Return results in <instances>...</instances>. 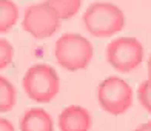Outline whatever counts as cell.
Listing matches in <instances>:
<instances>
[{"label":"cell","instance_id":"6da1fadb","mask_svg":"<svg viewBox=\"0 0 151 131\" xmlns=\"http://www.w3.org/2000/svg\"><path fill=\"white\" fill-rule=\"evenodd\" d=\"M83 25L91 36L97 39L113 37L125 26V14L117 5L109 2H96L83 12Z\"/></svg>","mask_w":151,"mask_h":131},{"label":"cell","instance_id":"7a4b0ae2","mask_svg":"<svg viewBox=\"0 0 151 131\" xmlns=\"http://www.w3.org/2000/svg\"><path fill=\"white\" fill-rule=\"evenodd\" d=\"M54 57L66 71H82L91 63L94 57V48L86 37L74 32H66L60 36L54 45Z\"/></svg>","mask_w":151,"mask_h":131},{"label":"cell","instance_id":"3957f363","mask_svg":"<svg viewBox=\"0 0 151 131\" xmlns=\"http://www.w3.org/2000/svg\"><path fill=\"white\" fill-rule=\"evenodd\" d=\"M23 91L37 103H48L57 97L60 91V77L48 63H36L26 70L22 79Z\"/></svg>","mask_w":151,"mask_h":131},{"label":"cell","instance_id":"277c9868","mask_svg":"<svg viewBox=\"0 0 151 131\" xmlns=\"http://www.w3.org/2000/svg\"><path fill=\"white\" fill-rule=\"evenodd\" d=\"M133 88L120 77L109 76L97 86V100L100 108L108 114L120 116L133 107Z\"/></svg>","mask_w":151,"mask_h":131},{"label":"cell","instance_id":"5b68a950","mask_svg":"<svg viewBox=\"0 0 151 131\" xmlns=\"http://www.w3.org/2000/svg\"><path fill=\"white\" fill-rule=\"evenodd\" d=\"M143 45L136 37H117L106 45V62L119 73H131L143 60Z\"/></svg>","mask_w":151,"mask_h":131},{"label":"cell","instance_id":"8992f818","mask_svg":"<svg viewBox=\"0 0 151 131\" xmlns=\"http://www.w3.org/2000/svg\"><path fill=\"white\" fill-rule=\"evenodd\" d=\"M62 19L48 2L29 5L23 12L22 26L34 39H48L60 28Z\"/></svg>","mask_w":151,"mask_h":131},{"label":"cell","instance_id":"52a82bcc","mask_svg":"<svg viewBox=\"0 0 151 131\" xmlns=\"http://www.w3.org/2000/svg\"><path fill=\"white\" fill-rule=\"evenodd\" d=\"M57 125L60 131H90L93 117L85 107L70 105L60 111Z\"/></svg>","mask_w":151,"mask_h":131},{"label":"cell","instance_id":"ba28073f","mask_svg":"<svg viewBox=\"0 0 151 131\" xmlns=\"http://www.w3.org/2000/svg\"><path fill=\"white\" fill-rule=\"evenodd\" d=\"M19 128L20 131H54V122L43 108H29L20 117Z\"/></svg>","mask_w":151,"mask_h":131},{"label":"cell","instance_id":"9c48e42d","mask_svg":"<svg viewBox=\"0 0 151 131\" xmlns=\"http://www.w3.org/2000/svg\"><path fill=\"white\" fill-rule=\"evenodd\" d=\"M19 20V6L12 0H0V34L9 32Z\"/></svg>","mask_w":151,"mask_h":131},{"label":"cell","instance_id":"30bf717a","mask_svg":"<svg viewBox=\"0 0 151 131\" xmlns=\"http://www.w3.org/2000/svg\"><path fill=\"white\" fill-rule=\"evenodd\" d=\"M17 103V91L9 79L0 76V113H8Z\"/></svg>","mask_w":151,"mask_h":131},{"label":"cell","instance_id":"8fae6325","mask_svg":"<svg viewBox=\"0 0 151 131\" xmlns=\"http://www.w3.org/2000/svg\"><path fill=\"white\" fill-rule=\"evenodd\" d=\"M54 9L59 12L62 20H70L77 14L82 0H46Z\"/></svg>","mask_w":151,"mask_h":131},{"label":"cell","instance_id":"7c38bea8","mask_svg":"<svg viewBox=\"0 0 151 131\" xmlns=\"http://www.w3.org/2000/svg\"><path fill=\"white\" fill-rule=\"evenodd\" d=\"M14 60V46L9 40L0 37V71L6 70Z\"/></svg>","mask_w":151,"mask_h":131},{"label":"cell","instance_id":"4fadbf2b","mask_svg":"<svg viewBox=\"0 0 151 131\" xmlns=\"http://www.w3.org/2000/svg\"><path fill=\"white\" fill-rule=\"evenodd\" d=\"M137 99H139L140 105L148 113H151V79L140 82L139 88H137Z\"/></svg>","mask_w":151,"mask_h":131},{"label":"cell","instance_id":"5bb4252c","mask_svg":"<svg viewBox=\"0 0 151 131\" xmlns=\"http://www.w3.org/2000/svg\"><path fill=\"white\" fill-rule=\"evenodd\" d=\"M0 131H16L12 122L5 119V117H0Z\"/></svg>","mask_w":151,"mask_h":131},{"label":"cell","instance_id":"9a60e30c","mask_svg":"<svg viewBox=\"0 0 151 131\" xmlns=\"http://www.w3.org/2000/svg\"><path fill=\"white\" fill-rule=\"evenodd\" d=\"M133 131H151V120L145 122V123H140L137 128H134Z\"/></svg>","mask_w":151,"mask_h":131},{"label":"cell","instance_id":"2e32d148","mask_svg":"<svg viewBox=\"0 0 151 131\" xmlns=\"http://www.w3.org/2000/svg\"><path fill=\"white\" fill-rule=\"evenodd\" d=\"M147 71H148V79H151V56L148 59V66H147Z\"/></svg>","mask_w":151,"mask_h":131}]
</instances>
